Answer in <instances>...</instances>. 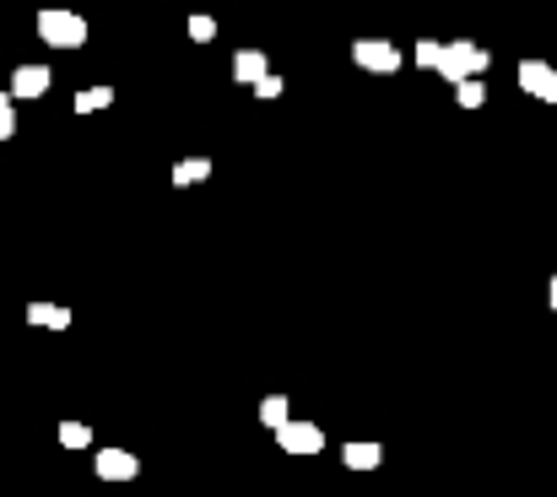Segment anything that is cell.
Returning <instances> with one entry per match:
<instances>
[{
    "mask_svg": "<svg viewBox=\"0 0 557 497\" xmlns=\"http://www.w3.org/2000/svg\"><path fill=\"white\" fill-rule=\"evenodd\" d=\"M417 65L422 71H438L444 82H482L487 76V65H493V54L482 49V44H471V38H455V44H438V38H422L417 44Z\"/></svg>",
    "mask_w": 557,
    "mask_h": 497,
    "instance_id": "cell-1",
    "label": "cell"
},
{
    "mask_svg": "<svg viewBox=\"0 0 557 497\" xmlns=\"http://www.w3.org/2000/svg\"><path fill=\"white\" fill-rule=\"evenodd\" d=\"M38 38L49 49H82L87 44V22L76 11H65V5H44L38 11Z\"/></svg>",
    "mask_w": 557,
    "mask_h": 497,
    "instance_id": "cell-2",
    "label": "cell"
},
{
    "mask_svg": "<svg viewBox=\"0 0 557 497\" xmlns=\"http://www.w3.org/2000/svg\"><path fill=\"white\" fill-rule=\"evenodd\" d=\"M352 65H363L369 76H395L406 60H400V49L389 38H358L352 44Z\"/></svg>",
    "mask_w": 557,
    "mask_h": 497,
    "instance_id": "cell-3",
    "label": "cell"
},
{
    "mask_svg": "<svg viewBox=\"0 0 557 497\" xmlns=\"http://www.w3.org/2000/svg\"><path fill=\"white\" fill-rule=\"evenodd\" d=\"M276 444H282V455H320V449H325V433H320L314 422L293 417V422L276 433Z\"/></svg>",
    "mask_w": 557,
    "mask_h": 497,
    "instance_id": "cell-4",
    "label": "cell"
},
{
    "mask_svg": "<svg viewBox=\"0 0 557 497\" xmlns=\"http://www.w3.org/2000/svg\"><path fill=\"white\" fill-rule=\"evenodd\" d=\"M92 471H98V482H136L141 476V460L131 449H98L92 455Z\"/></svg>",
    "mask_w": 557,
    "mask_h": 497,
    "instance_id": "cell-5",
    "label": "cell"
},
{
    "mask_svg": "<svg viewBox=\"0 0 557 497\" xmlns=\"http://www.w3.org/2000/svg\"><path fill=\"white\" fill-rule=\"evenodd\" d=\"M520 92H531L542 103H557V65H547V60H520Z\"/></svg>",
    "mask_w": 557,
    "mask_h": 497,
    "instance_id": "cell-6",
    "label": "cell"
},
{
    "mask_svg": "<svg viewBox=\"0 0 557 497\" xmlns=\"http://www.w3.org/2000/svg\"><path fill=\"white\" fill-rule=\"evenodd\" d=\"M49 87H54L49 65H16V71H11V98H16V103H27V98H44Z\"/></svg>",
    "mask_w": 557,
    "mask_h": 497,
    "instance_id": "cell-7",
    "label": "cell"
},
{
    "mask_svg": "<svg viewBox=\"0 0 557 497\" xmlns=\"http://www.w3.org/2000/svg\"><path fill=\"white\" fill-rule=\"evenodd\" d=\"M233 76H238L244 87H260V82L271 76V60H265L260 49H238V54H233Z\"/></svg>",
    "mask_w": 557,
    "mask_h": 497,
    "instance_id": "cell-8",
    "label": "cell"
},
{
    "mask_svg": "<svg viewBox=\"0 0 557 497\" xmlns=\"http://www.w3.org/2000/svg\"><path fill=\"white\" fill-rule=\"evenodd\" d=\"M342 465H347V471H379V465H384V449H379L373 438H358V444L342 449Z\"/></svg>",
    "mask_w": 557,
    "mask_h": 497,
    "instance_id": "cell-9",
    "label": "cell"
},
{
    "mask_svg": "<svg viewBox=\"0 0 557 497\" xmlns=\"http://www.w3.org/2000/svg\"><path fill=\"white\" fill-rule=\"evenodd\" d=\"M27 325H38V331H71V309L65 303H27Z\"/></svg>",
    "mask_w": 557,
    "mask_h": 497,
    "instance_id": "cell-10",
    "label": "cell"
},
{
    "mask_svg": "<svg viewBox=\"0 0 557 497\" xmlns=\"http://www.w3.org/2000/svg\"><path fill=\"white\" fill-rule=\"evenodd\" d=\"M260 422H265L271 433H282V427L293 422V400H287V395H265V400H260Z\"/></svg>",
    "mask_w": 557,
    "mask_h": 497,
    "instance_id": "cell-11",
    "label": "cell"
},
{
    "mask_svg": "<svg viewBox=\"0 0 557 497\" xmlns=\"http://www.w3.org/2000/svg\"><path fill=\"white\" fill-rule=\"evenodd\" d=\"M206 178H211V163H206V158L174 163V184H180V189H195V184H206Z\"/></svg>",
    "mask_w": 557,
    "mask_h": 497,
    "instance_id": "cell-12",
    "label": "cell"
},
{
    "mask_svg": "<svg viewBox=\"0 0 557 497\" xmlns=\"http://www.w3.org/2000/svg\"><path fill=\"white\" fill-rule=\"evenodd\" d=\"M114 103V87H82L76 92V114H103Z\"/></svg>",
    "mask_w": 557,
    "mask_h": 497,
    "instance_id": "cell-13",
    "label": "cell"
},
{
    "mask_svg": "<svg viewBox=\"0 0 557 497\" xmlns=\"http://www.w3.org/2000/svg\"><path fill=\"white\" fill-rule=\"evenodd\" d=\"M455 103L460 109H487V82H460L455 87Z\"/></svg>",
    "mask_w": 557,
    "mask_h": 497,
    "instance_id": "cell-14",
    "label": "cell"
},
{
    "mask_svg": "<svg viewBox=\"0 0 557 497\" xmlns=\"http://www.w3.org/2000/svg\"><path fill=\"white\" fill-rule=\"evenodd\" d=\"M60 444L65 449H92V427L87 422H60Z\"/></svg>",
    "mask_w": 557,
    "mask_h": 497,
    "instance_id": "cell-15",
    "label": "cell"
},
{
    "mask_svg": "<svg viewBox=\"0 0 557 497\" xmlns=\"http://www.w3.org/2000/svg\"><path fill=\"white\" fill-rule=\"evenodd\" d=\"M11 136H16V98L0 92V141H11Z\"/></svg>",
    "mask_w": 557,
    "mask_h": 497,
    "instance_id": "cell-16",
    "label": "cell"
},
{
    "mask_svg": "<svg viewBox=\"0 0 557 497\" xmlns=\"http://www.w3.org/2000/svg\"><path fill=\"white\" fill-rule=\"evenodd\" d=\"M189 38H195V44H211V38H216V22H211L206 11H200V16H189Z\"/></svg>",
    "mask_w": 557,
    "mask_h": 497,
    "instance_id": "cell-17",
    "label": "cell"
},
{
    "mask_svg": "<svg viewBox=\"0 0 557 497\" xmlns=\"http://www.w3.org/2000/svg\"><path fill=\"white\" fill-rule=\"evenodd\" d=\"M255 98H260V103H271V98H282V76L271 71V76H265V82L255 87Z\"/></svg>",
    "mask_w": 557,
    "mask_h": 497,
    "instance_id": "cell-18",
    "label": "cell"
},
{
    "mask_svg": "<svg viewBox=\"0 0 557 497\" xmlns=\"http://www.w3.org/2000/svg\"><path fill=\"white\" fill-rule=\"evenodd\" d=\"M547 303H553V309H557V276H553V287H547Z\"/></svg>",
    "mask_w": 557,
    "mask_h": 497,
    "instance_id": "cell-19",
    "label": "cell"
}]
</instances>
